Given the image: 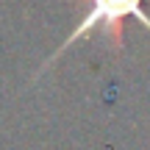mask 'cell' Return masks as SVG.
Instances as JSON below:
<instances>
[{
  "label": "cell",
  "mask_w": 150,
  "mask_h": 150,
  "mask_svg": "<svg viewBox=\"0 0 150 150\" xmlns=\"http://www.w3.org/2000/svg\"><path fill=\"white\" fill-rule=\"evenodd\" d=\"M128 17L139 20L142 25L150 31V14H145L142 0H89L86 11L81 14V22L72 28L70 36L61 42V47L42 64V70L36 72V78L47 70V67L53 64V61L59 59L64 50H70V45L81 42V39H86L92 31H100L103 36H106V42H108V50L120 53V50H122V25H125V20H128Z\"/></svg>",
  "instance_id": "cell-1"
}]
</instances>
